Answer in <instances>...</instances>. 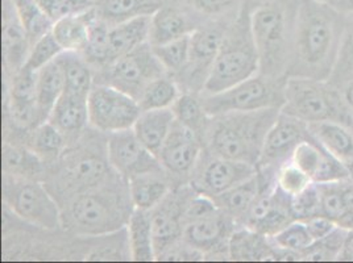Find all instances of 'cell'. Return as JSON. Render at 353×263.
<instances>
[{"label":"cell","instance_id":"obj_55","mask_svg":"<svg viewBox=\"0 0 353 263\" xmlns=\"http://www.w3.org/2000/svg\"><path fill=\"white\" fill-rule=\"evenodd\" d=\"M315 1H319V3H324V4H332L335 0H315Z\"/></svg>","mask_w":353,"mask_h":263},{"label":"cell","instance_id":"obj_38","mask_svg":"<svg viewBox=\"0 0 353 263\" xmlns=\"http://www.w3.org/2000/svg\"><path fill=\"white\" fill-rule=\"evenodd\" d=\"M43 160L33 151L6 143L3 145L4 174L33 178L41 171Z\"/></svg>","mask_w":353,"mask_h":263},{"label":"cell","instance_id":"obj_27","mask_svg":"<svg viewBox=\"0 0 353 263\" xmlns=\"http://www.w3.org/2000/svg\"><path fill=\"white\" fill-rule=\"evenodd\" d=\"M128 189L136 209L152 211L170 193L169 180L161 171H152L128 180Z\"/></svg>","mask_w":353,"mask_h":263},{"label":"cell","instance_id":"obj_10","mask_svg":"<svg viewBox=\"0 0 353 263\" xmlns=\"http://www.w3.org/2000/svg\"><path fill=\"white\" fill-rule=\"evenodd\" d=\"M165 74L166 70L154 54L152 45L145 43L103 67L98 83L114 86L139 99L152 81Z\"/></svg>","mask_w":353,"mask_h":263},{"label":"cell","instance_id":"obj_14","mask_svg":"<svg viewBox=\"0 0 353 263\" xmlns=\"http://www.w3.org/2000/svg\"><path fill=\"white\" fill-rule=\"evenodd\" d=\"M309 124L281 111L265 138L263 154L257 167H276L289 161L295 147L311 138Z\"/></svg>","mask_w":353,"mask_h":263},{"label":"cell","instance_id":"obj_6","mask_svg":"<svg viewBox=\"0 0 353 263\" xmlns=\"http://www.w3.org/2000/svg\"><path fill=\"white\" fill-rule=\"evenodd\" d=\"M282 112L307 124L339 123L353 131V116L341 90L328 81L288 76Z\"/></svg>","mask_w":353,"mask_h":263},{"label":"cell","instance_id":"obj_48","mask_svg":"<svg viewBox=\"0 0 353 263\" xmlns=\"http://www.w3.org/2000/svg\"><path fill=\"white\" fill-rule=\"evenodd\" d=\"M37 3L53 23L65 16L88 11L92 7V0H37Z\"/></svg>","mask_w":353,"mask_h":263},{"label":"cell","instance_id":"obj_1","mask_svg":"<svg viewBox=\"0 0 353 263\" xmlns=\"http://www.w3.org/2000/svg\"><path fill=\"white\" fill-rule=\"evenodd\" d=\"M345 20L347 15L331 4L301 0L294 52L286 76L328 81L338 56Z\"/></svg>","mask_w":353,"mask_h":263},{"label":"cell","instance_id":"obj_53","mask_svg":"<svg viewBox=\"0 0 353 263\" xmlns=\"http://www.w3.org/2000/svg\"><path fill=\"white\" fill-rule=\"evenodd\" d=\"M341 92H343V96H344L345 103H347V105H348V108H350V111H351L353 116V82H351L350 85H347L345 87L343 88Z\"/></svg>","mask_w":353,"mask_h":263},{"label":"cell","instance_id":"obj_47","mask_svg":"<svg viewBox=\"0 0 353 263\" xmlns=\"http://www.w3.org/2000/svg\"><path fill=\"white\" fill-rule=\"evenodd\" d=\"M290 208L294 220L306 221L322 215V202L318 185L314 182L309 189L290 198Z\"/></svg>","mask_w":353,"mask_h":263},{"label":"cell","instance_id":"obj_30","mask_svg":"<svg viewBox=\"0 0 353 263\" xmlns=\"http://www.w3.org/2000/svg\"><path fill=\"white\" fill-rule=\"evenodd\" d=\"M311 136L340 161L347 163L353 160V131L339 123L309 124Z\"/></svg>","mask_w":353,"mask_h":263},{"label":"cell","instance_id":"obj_42","mask_svg":"<svg viewBox=\"0 0 353 263\" xmlns=\"http://www.w3.org/2000/svg\"><path fill=\"white\" fill-rule=\"evenodd\" d=\"M347 231L348 229L343 227H338L327 237L314 241L309 248L301 254V261H339V257L344 246Z\"/></svg>","mask_w":353,"mask_h":263},{"label":"cell","instance_id":"obj_37","mask_svg":"<svg viewBox=\"0 0 353 263\" xmlns=\"http://www.w3.org/2000/svg\"><path fill=\"white\" fill-rule=\"evenodd\" d=\"M166 73L179 74L186 70L190 61L192 33L161 45H152Z\"/></svg>","mask_w":353,"mask_h":263},{"label":"cell","instance_id":"obj_18","mask_svg":"<svg viewBox=\"0 0 353 263\" xmlns=\"http://www.w3.org/2000/svg\"><path fill=\"white\" fill-rule=\"evenodd\" d=\"M1 1H3L1 43H3L4 67L7 74L15 75L26 65L32 43H30L28 32L17 14L14 0H1Z\"/></svg>","mask_w":353,"mask_h":263},{"label":"cell","instance_id":"obj_54","mask_svg":"<svg viewBox=\"0 0 353 263\" xmlns=\"http://www.w3.org/2000/svg\"><path fill=\"white\" fill-rule=\"evenodd\" d=\"M345 166H347V170H348V173H350V179L353 180V160L352 161L347 162Z\"/></svg>","mask_w":353,"mask_h":263},{"label":"cell","instance_id":"obj_41","mask_svg":"<svg viewBox=\"0 0 353 263\" xmlns=\"http://www.w3.org/2000/svg\"><path fill=\"white\" fill-rule=\"evenodd\" d=\"M14 4L26 30L28 32L32 45L40 37H43L45 33L52 30L53 21L45 15L37 0H14Z\"/></svg>","mask_w":353,"mask_h":263},{"label":"cell","instance_id":"obj_35","mask_svg":"<svg viewBox=\"0 0 353 263\" xmlns=\"http://www.w3.org/2000/svg\"><path fill=\"white\" fill-rule=\"evenodd\" d=\"M179 88L176 82L166 75L152 81L140 94L137 102L141 111L172 108L179 96Z\"/></svg>","mask_w":353,"mask_h":263},{"label":"cell","instance_id":"obj_25","mask_svg":"<svg viewBox=\"0 0 353 263\" xmlns=\"http://www.w3.org/2000/svg\"><path fill=\"white\" fill-rule=\"evenodd\" d=\"M95 19V11L91 7L88 11L65 16L53 23L52 33L63 52H83L88 44L91 24Z\"/></svg>","mask_w":353,"mask_h":263},{"label":"cell","instance_id":"obj_22","mask_svg":"<svg viewBox=\"0 0 353 263\" xmlns=\"http://www.w3.org/2000/svg\"><path fill=\"white\" fill-rule=\"evenodd\" d=\"M150 20H152V16H139L131 20H127L124 23L117 24L114 27H110V32H108L110 63L131 53L136 48L149 43Z\"/></svg>","mask_w":353,"mask_h":263},{"label":"cell","instance_id":"obj_2","mask_svg":"<svg viewBox=\"0 0 353 263\" xmlns=\"http://www.w3.org/2000/svg\"><path fill=\"white\" fill-rule=\"evenodd\" d=\"M301 0H260L250 10V27L260 59V73L286 76L294 52Z\"/></svg>","mask_w":353,"mask_h":263},{"label":"cell","instance_id":"obj_26","mask_svg":"<svg viewBox=\"0 0 353 263\" xmlns=\"http://www.w3.org/2000/svg\"><path fill=\"white\" fill-rule=\"evenodd\" d=\"M260 189H261L260 176L259 173H256L250 179L241 182L231 190L225 191L212 199L215 200L216 204L219 205L221 209L235 220L236 224L241 222V227H243L252 205L254 204L260 193Z\"/></svg>","mask_w":353,"mask_h":263},{"label":"cell","instance_id":"obj_16","mask_svg":"<svg viewBox=\"0 0 353 263\" xmlns=\"http://www.w3.org/2000/svg\"><path fill=\"white\" fill-rule=\"evenodd\" d=\"M188 193H169L160 204L150 211L152 231L156 255L160 258L168 249L174 246L182 238L183 219L188 204L192 196Z\"/></svg>","mask_w":353,"mask_h":263},{"label":"cell","instance_id":"obj_34","mask_svg":"<svg viewBox=\"0 0 353 263\" xmlns=\"http://www.w3.org/2000/svg\"><path fill=\"white\" fill-rule=\"evenodd\" d=\"M328 82L339 90L353 82V15H347L338 56Z\"/></svg>","mask_w":353,"mask_h":263},{"label":"cell","instance_id":"obj_45","mask_svg":"<svg viewBox=\"0 0 353 263\" xmlns=\"http://www.w3.org/2000/svg\"><path fill=\"white\" fill-rule=\"evenodd\" d=\"M324 150L325 149L314 137H311L295 147L289 161L293 162L295 166H298L307 176H311L312 180H315L323 158Z\"/></svg>","mask_w":353,"mask_h":263},{"label":"cell","instance_id":"obj_28","mask_svg":"<svg viewBox=\"0 0 353 263\" xmlns=\"http://www.w3.org/2000/svg\"><path fill=\"white\" fill-rule=\"evenodd\" d=\"M65 92V76L57 59L37 72L36 105L40 123H44Z\"/></svg>","mask_w":353,"mask_h":263},{"label":"cell","instance_id":"obj_32","mask_svg":"<svg viewBox=\"0 0 353 263\" xmlns=\"http://www.w3.org/2000/svg\"><path fill=\"white\" fill-rule=\"evenodd\" d=\"M190 24L181 11L172 7L162 6L161 8L152 15L149 44L161 45L173 41L178 37L192 33Z\"/></svg>","mask_w":353,"mask_h":263},{"label":"cell","instance_id":"obj_52","mask_svg":"<svg viewBox=\"0 0 353 263\" xmlns=\"http://www.w3.org/2000/svg\"><path fill=\"white\" fill-rule=\"evenodd\" d=\"M331 6L344 15H353V0H335Z\"/></svg>","mask_w":353,"mask_h":263},{"label":"cell","instance_id":"obj_40","mask_svg":"<svg viewBox=\"0 0 353 263\" xmlns=\"http://www.w3.org/2000/svg\"><path fill=\"white\" fill-rule=\"evenodd\" d=\"M176 121L196 132L199 136L206 133L208 115L203 108L202 101L190 94H181L172 107Z\"/></svg>","mask_w":353,"mask_h":263},{"label":"cell","instance_id":"obj_15","mask_svg":"<svg viewBox=\"0 0 353 263\" xmlns=\"http://www.w3.org/2000/svg\"><path fill=\"white\" fill-rule=\"evenodd\" d=\"M201 154V136L176 120L159 154L163 170L173 176L192 174Z\"/></svg>","mask_w":353,"mask_h":263},{"label":"cell","instance_id":"obj_9","mask_svg":"<svg viewBox=\"0 0 353 263\" xmlns=\"http://www.w3.org/2000/svg\"><path fill=\"white\" fill-rule=\"evenodd\" d=\"M88 124L102 133L131 129L141 114L140 104L119 88L97 83L88 94Z\"/></svg>","mask_w":353,"mask_h":263},{"label":"cell","instance_id":"obj_19","mask_svg":"<svg viewBox=\"0 0 353 263\" xmlns=\"http://www.w3.org/2000/svg\"><path fill=\"white\" fill-rule=\"evenodd\" d=\"M224 33L225 28L214 25L192 30L190 61L186 70L189 73V82L194 87L196 85L202 90L205 87L207 76L221 50Z\"/></svg>","mask_w":353,"mask_h":263},{"label":"cell","instance_id":"obj_51","mask_svg":"<svg viewBox=\"0 0 353 263\" xmlns=\"http://www.w3.org/2000/svg\"><path fill=\"white\" fill-rule=\"evenodd\" d=\"M339 261H353V228L347 231L344 246L339 257Z\"/></svg>","mask_w":353,"mask_h":263},{"label":"cell","instance_id":"obj_7","mask_svg":"<svg viewBox=\"0 0 353 263\" xmlns=\"http://www.w3.org/2000/svg\"><path fill=\"white\" fill-rule=\"evenodd\" d=\"M286 78L288 76L274 78L265 74H256L221 92L205 94L201 101L208 117L265 108L282 109Z\"/></svg>","mask_w":353,"mask_h":263},{"label":"cell","instance_id":"obj_43","mask_svg":"<svg viewBox=\"0 0 353 263\" xmlns=\"http://www.w3.org/2000/svg\"><path fill=\"white\" fill-rule=\"evenodd\" d=\"M108 32L110 25H107L98 17L92 21L88 44L85 46L82 56L88 63L105 67L110 63V48H108Z\"/></svg>","mask_w":353,"mask_h":263},{"label":"cell","instance_id":"obj_46","mask_svg":"<svg viewBox=\"0 0 353 263\" xmlns=\"http://www.w3.org/2000/svg\"><path fill=\"white\" fill-rule=\"evenodd\" d=\"M276 183L277 187L288 196L293 198L302 191L309 189L314 183L311 176H307L303 170L295 166L292 161L282 163L276 171Z\"/></svg>","mask_w":353,"mask_h":263},{"label":"cell","instance_id":"obj_29","mask_svg":"<svg viewBox=\"0 0 353 263\" xmlns=\"http://www.w3.org/2000/svg\"><path fill=\"white\" fill-rule=\"evenodd\" d=\"M125 228L128 232V246L133 261L150 262L157 260L150 211L134 208Z\"/></svg>","mask_w":353,"mask_h":263},{"label":"cell","instance_id":"obj_50","mask_svg":"<svg viewBox=\"0 0 353 263\" xmlns=\"http://www.w3.org/2000/svg\"><path fill=\"white\" fill-rule=\"evenodd\" d=\"M195 11H199L206 15H218L228 10L235 0H183Z\"/></svg>","mask_w":353,"mask_h":263},{"label":"cell","instance_id":"obj_11","mask_svg":"<svg viewBox=\"0 0 353 263\" xmlns=\"http://www.w3.org/2000/svg\"><path fill=\"white\" fill-rule=\"evenodd\" d=\"M105 153L111 169L127 182L140 174L163 170L159 157L141 144L132 128L110 133Z\"/></svg>","mask_w":353,"mask_h":263},{"label":"cell","instance_id":"obj_12","mask_svg":"<svg viewBox=\"0 0 353 263\" xmlns=\"http://www.w3.org/2000/svg\"><path fill=\"white\" fill-rule=\"evenodd\" d=\"M256 173L257 167L247 162L235 161L211 154L203 161L202 166L198 163L194 169L192 187L198 193L215 198L250 179Z\"/></svg>","mask_w":353,"mask_h":263},{"label":"cell","instance_id":"obj_33","mask_svg":"<svg viewBox=\"0 0 353 263\" xmlns=\"http://www.w3.org/2000/svg\"><path fill=\"white\" fill-rule=\"evenodd\" d=\"M66 136L48 120L34 127L30 140V150L43 161L59 160L66 150Z\"/></svg>","mask_w":353,"mask_h":263},{"label":"cell","instance_id":"obj_21","mask_svg":"<svg viewBox=\"0 0 353 263\" xmlns=\"http://www.w3.org/2000/svg\"><path fill=\"white\" fill-rule=\"evenodd\" d=\"M174 121L176 116L172 108L141 111L132 129L141 144L159 157Z\"/></svg>","mask_w":353,"mask_h":263},{"label":"cell","instance_id":"obj_5","mask_svg":"<svg viewBox=\"0 0 353 263\" xmlns=\"http://www.w3.org/2000/svg\"><path fill=\"white\" fill-rule=\"evenodd\" d=\"M250 0L225 28L221 50L207 76L205 94H215L260 73V59L250 27Z\"/></svg>","mask_w":353,"mask_h":263},{"label":"cell","instance_id":"obj_17","mask_svg":"<svg viewBox=\"0 0 353 263\" xmlns=\"http://www.w3.org/2000/svg\"><path fill=\"white\" fill-rule=\"evenodd\" d=\"M234 225L235 220L218 208L203 216L186 220L182 240L203 255V253L214 251L224 242H228Z\"/></svg>","mask_w":353,"mask_h":263},{"label":"cell","instance_id":"obj_36","mask_svg":"<svg viewBox=\"0 0 353 263\" xmlns=\"http://www.w3.org/2000/svg\"><path fill=\"white\" fill-rule=\"evenodd\" d=\"M341 182L316 183L321 192L322 215L334 220L339 227L345 229L353 228V215L348 211L341 191Z\"/></svg>","mask_w":353,"mask_h":263},{"label":"cell","instance_id":"obj_3","mask_svg":"<svg viewBox=\"0 0 353 263\" xmlns=\"http://www.w3.org/2000/svg\"><path fill=\"white\" fill-rule=\"evenodd\" d=\"M280 112L281 108H265L210 117L205 134L211 154L257 167L265 138Z\"/></svg>","mask_w":353,"mask_h":263},{"label":"cell","instance_id":"obj_31","mask_svg":"<svg viewBox=\"0 0 353 263\" xmlns=\"http://www.w3.org/2000/svg\"><path fill=\"white\" fill-rule=\"evenodd\" d=\"M56 59L65 76V92L88 98L94 87V78L82 53L62 52Z\"/></svg>","mask_w":353,"mask_h":263},{"label":"cell","instance_id":"obj_20","mask_svg":"<svg viewBox=\"0 0 353 263\" xmlns=\"http://www.w3.org/2000/svg\"><path fill=\"white\" fill-rule=\"evenodd\" d=\"M228 253L234 261H279L270 237L247 227L235 229L228 240Z\"/></svg>","mask_w":353,"mask_h":263},{"label":"cell","instance_id":"obj_8","mask_svg":"<svg viewBox=\"0 0 353 263\" xmlns=\"http://www.w3.org/2000/svg\"><path fill=\"white\" fill-rule=\"evenodd\" d=\"M3 202L17 218L45 231L62 227V212L44 185L33 178L4 174Z\"/></svg>","mask_w":353,"mask_h":263},{"label":"cell","instance_id":"obj_24","mask_svg":"<svg viewBox=\"0 0 353 263\" xmlns=\"http://www.w3.org/2000/svg\"><path fill=\"white\" fill-rule=\"evenodd\" d=\"M162 6V0H92L95 15L110 27L139 16H152Z\"/></svg>","mask_w":353,"mask_h":263},{"label":"cell","instance_id":"obj_39","mask_svg":"<svg viewBox=\"0 0 353 263\" xmlns=\"http://www.w3.org/2000/svg\"><path fill=\"white\" fill-rule=\"evenodd\" d=\"M270 241L274 248L293 254L298 261H301V254L314 242V238L311 237L305 221L294 220L279 233L270 237Z\"/></svg>","mask_w":353,"mask_h":263},{"label":"cell","instance_id":"obj_44","mask_svg":"<svg viewBox=\"0 0 353 263\" xmlns=\"http://www.w3.org/2000/svg\"><path fill=\"white\" fill-rule=\"evenodd\" d=\"M62 52L63 49L57 43L52 30H49L30 46V54L24 66L33 72H40L46 65L56 61Z\"/></svg>","mask_w":353,"mask_h":263},{"label":"cell","instance_id":"obj_23","mask_svg":"<svg viewBox=\"0 0 353 263\" xmlns=\"http://www.w3.org/2000/svg\"><path fill=\"white\" fill-rule=\"evenodd\" d=\"M48 121L57 127L66 138L77 137L88 124V98L63 92Z\"/></svg>","mask_w":353,"mask_h":263},{"label":"cell","instance_id":"obj_49","mask_svg":"<svg viewBox=\"0 0 353 263\" xmlns=\"http://www.w3.org/2000/svg\"><path fill=\"white\" fill-rule=\"evenodd\" d=\"M305 222L307 225V229H309L311 237L314 238V241H318V240H322L324 237H327L339 227L334 220H331L324 215L314 216L311 219L306 220Z\"/></svg>","mask_w":353,"mask_h":263},{"label":"cell","instance_id":"obj_4","mask_svg":"<svg viewBox=\"0 0 353 263\" xmlns=\"http://www.w3.org/2000/svg\"><path fill=\"white\" fill-rule=\"evenodd\" d=\"M108 179V178H107ZM101 185L73 196L62 213V227L75 234L105 235L127 227L133 207L128 185Z\"/></svg>","mask_w":353,"mask_h":263},{"label":"cell","instance_id":"obj_13","mask_svg":"<svg viewBox=\"0 0 353 263\" xmlns=\"http://www.w3.org/2000/svg\"><path fill=\"white\" fill-rule=\"evenodd\" d=\"M61 158L59 178L63 190L73 192V196L101 185L108 178L110 162L101 154L90 150L63 151Z\"/></svg>","mask_w":353,"mask_h":263}]
</instances>
